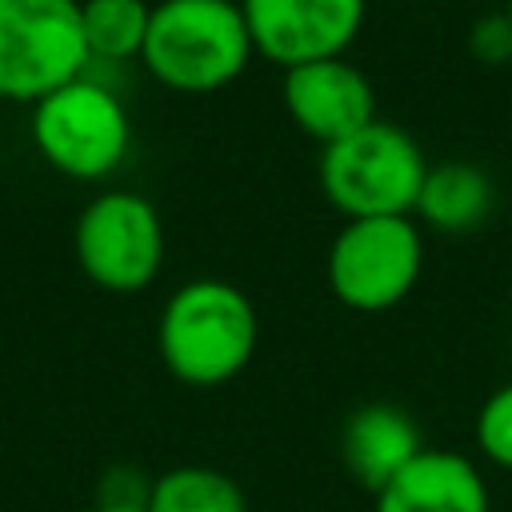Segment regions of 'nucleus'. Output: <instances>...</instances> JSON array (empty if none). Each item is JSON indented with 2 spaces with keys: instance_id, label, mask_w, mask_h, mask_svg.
<instances>
[{
  "instance_id": "f03ea898",
  "label": "nucleus",
  "mask_w": 512,
  "mask_h": 512,
  "mask_svg": "<svg viewBox=\"0 0 512 512\" xmlns=\"http://www.w3.org/2000/svg\"><path fill=\"white\" fill-rule=\"evenodd\" d=\"M256 56L240 0H160L152 4L140 64L180 96H208L236 84Z\"/></svg>"
},
{
  "instance_id": "a211bd4d",
  "label": "nucleus",
  "mask_w": 512,
  "mask_h": 512,
  "mask_svg": "<svg viewBox=\"0 0 512 512\" xmlns=\"http://www.w3.org/2000/svg\"><path fill=\"white\" fill-rule=\"evenodd\" d=\"M504 12H508V20H512V0H504Z\"/></svg>"
},
{
  "instance_id": "f8f14e48",
  "label": "nucleus",
  "mask_w": 512,
  "mask_h": 512,
  "mask_svg": "<svg viewBox=\"0 0 512 512\" xmlns=\"http://www.w3.org/2000/svg\"><path fill=\"white\" fill-rule=\"evenodd\" d=\"M496 208L492 176L472 160H440L428 164L420 196H416V224L440 236H468L476 232Z\"/></svg>"
},
{
  "instance_id": "6e6552de",
  "label": "nucleus",
  "mask_w": 512,
  "mask_h": 512,
  "mask_svg": "<svg viewBox=\"0 0 512 512\" xmlns=\"http://www.w3.org/2000/svg\"><path fill=\"white\" fill-rule=\"evenodd\" d=\"M240 12L256 56L296 68L348 56L368 20V0H240Z\"/></svg>"
},
{
  "instance_id": "dca6fc26",
  "label": "nucleus",
  "mask_w": 512,
  "mask_h": 512,
  "mask_svg": "<svg viewBox=\"0 0 512 512\" xmlns=\"http://www.w3.org/2000/svg\"><path fill=\"white\" fill-rule=\"evenodd\" d=\"M468 52H472V60L492 64V68H500V64L512 60V20H508L504 8L472 20V28H468Z\"/></svg>"
},
{
  "instance_id": "9b49d317",
  "label": "nucleus",
  "mask_w": 512,
  "mask_h": 512,
  "mask_svg": "<svg viewBox=\"0 0 512 512\" xmlns=\"http://www.w3.org/2000/svg\"><path fill=\"white\" fill-rule=\"evenodd\" d=\"M420 452H424V440H420L416 420L404 408L384 404V400L360 404L340 428V460L348 476L372 496L392 476H400Z\"/></svg>"
},
{
  "instance_id": "0eeeda50",
  "label": "nucleus",
  "mask_w": 512,
  "mask_h": 512,
  "mask_svg": "<svg viewBox=\"0 0 512 512\" xmlns=\"http://www.w3.org/2000/svg\"><path fill=\"white\" fill-rule=\"evenodd\" d=\"M80 272L116 296L144 292L164 268V220L156 204L132 188L96 192L72 228Z\"/></svg>"
},
{
  "instance_id": "ddd939ff",
  "label": "nucleus",
  "mask_w": 512,
  "mask_h": 512,
  "mask_svg": "<svg viewBox=\"0 0 512 512\" xmlns=\"http://www.w3.org/2000/svg\"><path fill=\"white\" fill-rule=\"evenodd\" d=\"M144 512H248L244 488L212 464H176L148 484Z\"/></svg>"
},
{
  "instance_id": "f3484780",
  "label": "nucleus",
  "mask_w": 512,
  "mask_h": 512,
  "mask_svg": "<svg viewBox=\"0 0 512 512\" xmlns=\"http://www.w3.org/2000/svg\"><path fill=\"white\" fill-rule=\"evenodd\" d=\"M80 512H144V504H108V500H96L92 508H80Z\"/></svg>"
},
{
  "instance_id": "f257e3e1",
  "label": "nucleus",
  "mask_w": 512,
  "mask_h": 512,
  "mask_svg": "<svg viewBox=\"0 0 512 512\" xmlns=\"http://www.w3.org/2000/svg\"><path fill=\"white\" fill-rule=\"evenodd\" d=\"M260 344L256 304L220 276L184 280L160 308V364L188 388H220L236 380Z\"/></svg>"
},
{
  "instance_id": "39448f33",
  "label": "nucleus",
  "mask_w": 512,
  "mask_h": 512,
  "mask_svg": "<svg viewBox=\"0 0 512 512\" xmlns=\"http://www.w3.org/2000/svg\"><path fill=\"white\" fill-rule=\"evenodd\" d=\"M424 272V232L416 216H364L344 220L328 244V292L364 316L392 312L408 300Z\"/></svg>"
},
{
  "instance_id": "7ed1b4c3",
  "label": "nucleus",
  "mask_w": 512,
  "mask_h": 512,
  "mask_svg": "<svg viewBox=\"0 0 512 512\" xmlns=\"http://www.w3.org/2000/svg\"><path fill=\"white\" fill-rule=\"evenodd\" d=\"M424 172L428 156L416 136L380 116L352 136L324 144L316 160L320 192L344 220L412 216Z\"/></svg>"
},
{
  "instance_id": "9d476101",
  "label": "nucleus",
  "mask_w": 512,
  "mask_h": 512,
  "mask_svg": "<svg viewBox=\"0 0 512 512\" xmlns=\"http://www.w3.org/2000/svg\"><path fill=\"white\" fill-rule=\"evenodd\" d=\"M372 512H492L488 480L464 452L424 448L376 492Z\"/></svg>"
},
{
  "instance_id": "1a4fd4ad",
  "label": "nucleus",
  "mask_w": 512,
  "mask_h": 512,
  "mask_svg": "<svg viewBox=\"0 0 512 512\" xmlns=\"http://www.w3.org/2000/svg\"><path fill=\"white\" fill-rule=\"evenodd\" d=\"M280 100L288 120L320 148L376 120L372 80L348 56H324V60L284 68Z\"/></svg>"
},
{
  "instance_id": "20e7f679",
  "label": "nucleus",
  "mask_w": 512,
  "mask_h": 512,
  "mask_svg": "<svg viewBox=\"0 0 512 512\" xmlns=\"http://www.w3.org/2000/svg\"><path fill=\"white\" fill-rule=\"evenodd\" d=\"M28 132L40 160L80 184L108 180L132 152V116L120 92L92 72L36 100Z\"/></svg>"
},
{
  "instance_id": "2eb2a0df",
  "label": "nucleus",
  "mask_w": 512,
  "mask_h": 512,
  "mask_svg": "<svg viewBox=\"0 0 512 512\" xmlns=\"http://www.w3.org/2000/svg\"><path fill=\"white\" fill-rule=\"evenodd\" d=\"M476 448L488 464L512 472V380L500 384L476 412Z\"/></svg>"
},
{
  "instance_id": "423d86ee",
  "label": "nucleus",
  "mask_w": 512,
  "mask_h": 512,
  "mask_svg": "<svg viewBox=\"0 0 512 512\" xmlns=\"http://www.w3.org/2000/svg\"><path fill=\"white\" fill-rule=\"evenodd\" d=\"M88 64L80 0H0V100L36 104Z\"/></svg>"
},
{
  "instance_id": "4468645a",
  "label": "nucleus",
  "mask_w": 512,
  "mask_h": 512,
  "mask_svg": "<svg viewBox=\"0 0 512 512\" xmlns=\"http://www.w3.org/2000/svg\"><path fill=\"white\" fill-rule=\"evenodd\" d=\"M148 20H152L148 0H80L84 44H88V56H92L88 68L140 60Z\"/></svg>"
}]
</instances>
